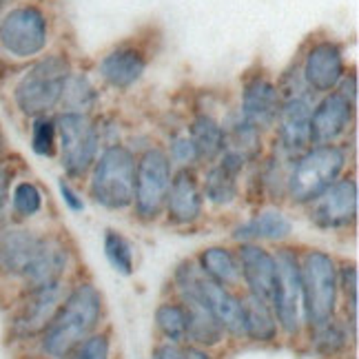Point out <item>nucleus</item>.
Listing matches in <instances>:
<instances>
[{
	"label": "nucleus",
	"instance_id": "a19ab883",
	"mask_svg": "<svg viewBox=\"0 0 359 359\" xmlns=\"http://www.w3.org/2000/svg\"><path fill=\"white\" fill-rule=\"evenodd\" d=\"M182 353H184V359H215L206 348L191 346V344H182Z\"/></svg>",
	"mask_w": 359,
	"mask_h": 359
},
{
	"label": "nucleus",
	"instance_id": "c85d7f7f",
	"mask_svg": "<svg viewBox=\"0 0 359 359\" xmlns=\"http://www.w3.org/2000/svg\"><path fill=\"white\" fill-rule=\"evenodd\" d=\"M242 315H244V339H251L257 344H271L278 339L280 326L273 315L271 304L244 293Z\"/></svg>",
	"mask_w": 359,
	"mask_h": 359
},
{
	"label": "nucleus",
	"instance_id": "72a5a7b5",
	"mask_svg": "<svg viewBox=\"0 0 359 359\" xmlns=\"http://www.w3.org/2000/svg\"><path fill=\"white\" fill-rule=\"evenodd\" d=\"M337 282H339V297H344V317L346 322L357 328V302H359V271L353 264L337 266Z\"/></svg>",
	"mask_w": 359,
	"mask_h": 359
},
{
	"label": "nucleus",
	"instance_id": "c9c22d12",
	"mask_svg": "<svg viewBox=\"0 0 359 359\" xmlns=\"http://www.w3.org/2000/svg\"><path fill=\"white\" fill-rule=\"evenodd\" d=\"M65 359H111V337L109 333H93L69 353Z\"/></svg>",
	"mask_w": 359,
	"mask_h": 359
},
{
	"label": "nucleus",
	"instance_id": "20e7f679",
	"mask_svg": "<svg viewBox=\"0 0 359 359\" xmlns=\"http://www.w3.org/2000/svg\"><path fill=\"white\" fill-rule=\"evenodd\" d=\"M137 154L129 144L102 147L87 173V198L104 211H129L135 189Z\"/></svg>",
	"mask_w": 359,
	"mask_h": 359
},
{
	"label": "nucleus",
	"instance_id": "f704fd0d",
	"mask_svg": "<svg viewBox=\"0 0 359 359\" xmlns=\"http://www.w3.org/2000/svg\"><path fill=\"white\" fill-rule=\"evenodd\" d=\"M167 151L169 160L173 162L175 169H198V154H196V147H193L189 133L180 131L169 135V144L164 147Z\"/></svg>",
	"mask_w": 359,
	"mask_h": 359
},
{
	"label": "nucleus",
	"instance_id": "473e14b6",
	"mask_svg": "<svg viewBox=\"0 0 359 359\" xmlns=\"http://www.w3.org/2000/svg\"><path fill=\"white\" fill-rule=\"evenodd\" d=\"M29 147L38 158L53 160L58 156L56 116H40L29 120Z\"/></svg>",
	"mask_w": 359,
	"mask_h": 359
},
{
	"label": "nucleus",
	"instance_id": "f257e3e1",
	"mask_svg": "<svg viewBox=\"0 0 359 359\" xmlns=\"http://www.w3.org/2000/svg\"><path fill=\"white\" fill-rule=\"evenodd\" d=\"M104 317V297L91 282H78L38 335V351L47 359H65L78 344L98 333Z\"/></svg>",
	"mask_w": 359,
	"mask_h": 359
},
{
	"label": "nucleus",
	"instance_id": "c03bdc74",
	"mask_svg": "<svg viewBox=\"0 0 359 359\" xmlns=\"http://www.w3.org/2000/svg\"><path fill=\"white\" fill-rule=\"evenodd\" d=\"M5 3H11V0H5Z\"/></svg>",
	"mask_w": 359,
	"mask_h": 359
},
{
	"label": "nucleus",
	"instance_id": "37998d69",
	"mask_svg": "<svg viewBox=\"0 0 359 359\" xmlns=\"http://www.w3.org/2000/svg\"><path fill=\"white\" fill-rule=\"evenodd\" d=\"M7 5H9V3H5V0H0V16H3V11H5Z\"/></svg>",
	"mask_w": 359,
	"mask_h": 359
},
{
	"label": "nucleus",
	"instance_id": "79ce46f5",
	"mask_svg": "<svg viewBox=\"0 0 359 359\" xmlns=\"http://www.w3.org/2000/svg\"><path fill=\"white\" fill-rule=\"evenodd\" d=\"M5 156H7V140H5L3 131H0V160H3Z\"/></svg>",
	"mask_w": 359,
	"mask_h": 359
},
{
	"label": "nucleus",
	"instance_id": "39448f33",
	"mask_svg": "<svg viewBox=\"0 0 359 359\" xmlns=\"http://www.w3.org/2000/svg\"><path fill=\"white\" fill-rule=\"evenodd\" d=\"M51 16L38 3L7 5L0 16V53L11 62H32L51 45Z\"/></svg>",
	"mask_w": 359,
	"mask_h": 359
},
{
	"label": "nucleus",
	"instance_id": "c756f323",
	"mask_svg": "<svg viewBox=\"0 0 359 359\" xmlns=\"http://www.w3.org/2000/svg\"><path fill=\"white\" fill-rule=\"evenodd\" d=\"M222 124L226 129V140H229L231 149L240 151V154L246 156L251 162H257L262 156L266 154L264 131H259L248 120H244L240 116V111L229 114V118Z\"/></svg>",
	"mask_w": 359,
	"mask_h": 359
},
{
	"label": "nucleus",
	"instance_id": "4468645a",
	"mask_svg": "<svg viewBox=\"0 0 359 359\" xmlns=\"http://www.w3.org/2000/svg\"><path fill=\"white\" fill-rule=\"evenodd\" d=\"M248 164L251 160L231 147L213 164H206L200 173L204 202L217 206V209H226V206L236 204L242 196V177Z\"/></svg>",
	"mask_w": 359,
	"mask_h": 359
},
{
	"label": "nucleus",
	"instance_id": "dca6fc26",
	"mask_svg": "<svg viewBox=\"0 0 359 359\" xmlns=\"http://www.w3.org/2000/svg\"><path fill=\"white\" fill-rule=\"evenodd\" d=\"M315 100V95H299V98L282 100L280 116L273 127L271 151L293 160L311 147V111Z\"/></svg>",
	"mask_w": 359,
	"mask_h": 359
},
{
	"label": "nucleus",
	"instance_id": "4be33fe9",
	"mask_svg": "<svg viewBox=\"0 0 359 359\" xmlns=\"http://www.w3.org/2000/svg\"><path fill=\"white\" fill-rule=\"evenodd\" d=\"M293 233V222L278 204L273 206H262L251 217L244 219L242 224L233 229L231 238L238 244L246 242H273V244H282L291 238Z\"/></svg>",
	"mask_w": 359,
	"mask_h": 359
},
{
	"label": "nucleus",
	"instance_id": "aec40b11",
	"mask_svg": "<svg viewBox=\"0 0 359 359\" xmlns=\"http://www.w3.org/2000/svg\"><path fill=\"white\" fill-rule=\"evenodd\" d=\"M149 67V53L137 43H120L98 60V76L114 91H129L140 82Z\"/></svg>",
	"mask_w": 359,
	"mask_h": 359
},
{
	"label": "nucleus",
	"instance_id": "f3484780",
	"mask_svg": "<svg viewBox=\"0 0 359 359\" xmlns=\"http://www.w3.org/2000/svg\"><path fill=\"white\" fill-rule=\"evenodd\" d=\"M357 102L339 91L324 93L311 111V144H339L355 127Z\"/></svg>",
	"mask_w": 359,
	"mask_h": 359
},
{
	"label": "nucleus",
	"instance_id": "a211bd4d",
	"mask_svg": "<svg viewBox=\"0 0 359 359\" xmlns=\"http://www.w3.org/2000/svg\"><path fill=\"white\" fill-rule=\"evenodd\" d=\"M282 93L278 82H275L264 72L248 74L242 82L240 93V116L257 127L259 131L271 133L275 127V120L280 116Z\"/></svg>",
	"mask_w": 359,
	"mask_h": 359
},
{
	"label": "nucleus",
	"instance_id": "b1692460",
	"mask_svg": "<svg viewBox=\"0 0 359 359\" xmlns=\"http://www.w3.org/2000/svg\"><path fill=\"white\" fill-rule=\"evenodd\" d=\"M177 299L182 302L184 313H187V341L191 346L200 348H217L224 341L226 333L219 326V322L211 315V311L204 304L191 295H177Z\"/></svg>",
	"mask_w": 359,
	"mask_h": 359
},
{
	"label": "nucleus",
	"instance_id": "f03ea898",
	"mask_svg": "<svg viewBox=\"0 0 359 359\" xmlns=\"http://www.w3.org/2000/svg\"><path fill=\"white\" fill-rule=\"evenodd\" d=\"M74 72L67 51H47L32 60L11 85V104L25 120L51 116L58 111L67 78Z\"/></svg>",
	"mask_w": 359,
	"mask_h": 359
},
{
	"label": "nucleus",
	"instance_id": "bb28decb",
	"mask_svg": "<svg viewBox=\"0 0 359 359\" xmlns=\"http://www.w3.org/2000/svg\"><path fill=\"white\" fill-rule=\"evenodd\" d=\"M196 262H198L200 271L206 275V278L213 280L219 286L236 291V288L242 284L238 255L229 246H222V244L206 246L204 251H200Z\"/></svg>",
	"mask_w": 359,
	"mask_h": 359
},
{
	"label": "nucleus",
	"instance_id": "6ab92c4d",
	"mask_svg": "<svg viewBox=\"0 0 359 359\" xmlns=\"http://www.w3.org/2000/svg\"><path fill=\"white\" fill-rule=\"evenodd\" d=\"M206 202L202 196L200 184V171L198 169H175L171 177L169 196L164 202L162 217L167 219V224L187 229L198 224L204 217Z\"/></svg>",
	"mask_w": 359,
	"mask_h": 359
},
{
	"label": "nucleus",
	"instance_id": "ea45409f",
	"mask_svg": "<svg viewBox=\"0 0 359 359\" xmlns=\"http://www.w3.org/2000/svg\"><path fill=\"white\" fill-rule=\"evenodd\" d=\"M154 359H184L182 353V344H173V341H160L158 346L151 353Z\"/></svg>",
	"mask_w": 359,
	"mask_h": 359
},
{
	"label": "nucleus",
	"instance_id": "cd10ccee",
	"mask_svg": "<svg viewBox=\"0 0 359 359\" xmlns=\"http://www.w3.org/2000/svg\"><path fill=\"white\" fill-rule=\"evenodd\" d=\"M100 104V91L95 87L89 74L85 72H72L67 78L65 89L60 95L58 114H82V116H93V111Z\"/></svg>",
	"mask_w": 359,
	"mask_h": 359
},
{
	"label": "nucleus",
	"instance_id": "412c9836",
	"mask_svg": "<svg viewBox=\"0 0 359 359\" xmlns=\"http://www.w3.org/2000/svg\"><path fill=\"white\" fill-rule=\"evenodd\" d=\"M240 278L246 286V293L262 302L271 304L275 286V255L266 246L257 242H246L238 246Z\"/></svg>",
	"mask_w": 359,
	"mask_h": 359
},
{
	"label": "nucleus",
	"instance_id": "58836bf2",
	"mask_svg": "<svg viewBox=\"0 0 359 359\" xmlns=\"http://www.w3.org/2000/svg\"><path fill=\"white\" fill-rule=\"evenodd\" d=\"M58 193H60V200L62 204L67 206L72 213H82L85 211V196H82V191L78 189V184L74 182V180H69V177H60L58 180Z\"/></svg>",
	"mask_w": 359,
	"mask_h": 359
},
{
	"label": "nucleus",
	"instance_id": "0eeeda50",
	"mask_svg": "<svg viewBox=\"0 0 359 359\" xmlns=\"http://www.w3.org/2000/svg\"><path fill=\"white\" fill-rule=\"evenodd\" d=\"M173 284L177 295H191L200 299L211 315L231 337H244V315H242V295L231 288H224L209 280L200 271L196 259L180 262L173 273Z\"/></svg>",
	"mask_w": 359,
	"mask_h": 359
},
{
	"label": "nucleus",
	"instance_id": "7ed1b4c3",
	"mask_svg": "<svg viewBox=\"0 0 359 359\" xmlns=\"http://www.w3.org/2000/svg\"><path fill=\"white\" fill-rule=\"evenodd\" d=\"M353 169V154L346 142L311 144L288 164L286 202L297 209L306 206Z\"/></svg>",
	"mask_w": 359,
	"mask_h": 359
},
{
	"label": "nucleus",
	"instance_id": "1a4fd4ad",
	"mask_svg": "<svg viewBox=\"0 0 359 359\" xmlns=\"http://www.w3.org/2000/svg\"><path fill=\"white\" fill-rule=\"evenodd\" d=\"M58 129V162L65 177L82 182L100 154V140L95 133L93 116L53 114Z\"/></svg>",
	"mask_w": 359,
	"mask_h": 359
},
{
	"label": "nucleus",
	"instance_id": "2eb2a0df",
	"mask_svg": "<svg viewBox=\"0 0 359 359\" xmlns=\"http://www.w3.org/2000/svg\"><path fill=\"white\" fill-rule=\"evenodd\" d=\"M47 233L29 224H9L0 231V278L22 284L40 255Z\"/></svg>",
	"mask_w": 359,
	"mask_h": 359
},
{
	"label": "nucleus",
	"instance_id": "f8f14e48",
	"mask_svg": "<svg viewBox=\"0 0 359 359\" xmlns=\"http://www.w3.org/2000/svg\"><path fill=\"white\" fill-rule=\"evenodd\" d=\"M67 291H69L67 280L22 291V299L18 302V306L9 320L11 337L18 341L38 339V335L43 333V328L49 324L53 313L62 304Z\"/></svg>",
	"mask_w": 359,
	"mask_h": 359
},
{
	"label": "nucleus",
	"instance_id": "9d476101",
	"mask_svg": "<svg viewBox=\"0 0 359 359\" xmlns=\"http://www.w3.org/2000/svg\"><path fill=\"white\" fill-rule=\"evenodd\" d=\"M275 255V286L271 309L278 320L280 333L286 337H299L304 326L302 311V280H299V253L293 246H282Z\"/></svg>",
	"mask_w": 359,
	"mask_h": 359
},
{
	"label": "nucleus",
	"instance_id": "2f4dec72",
	"mask_svg": "<svg viewBox=\"0 0 359 359\" xmlns=\"http://www.w3.org/2000/svg\"><path fill=\"white\" fill-rule=\"evenodd\" d=\"M104 257L111 264V269L122 275V278H131L135 271V255H133V244L122 236L116 229H107L102 238Z\"/></svg>",
	"mask_w": 359,
	"mask_h": 359
},
{
	"label": "nucleus",
	"instance_id": "9b49d317",
	"mask_svg": "<svg viewBox=\"0 0 359 359\" xmlns=\"http://www.w3.org/2000/svg\"><path fill=\"white\" fill-rule=\"evenodd\" d=\"M309 219L315 229L335 233L348 231L357 222L359 213V182L357 173L351 169L337 182L330 184L320 198L306 206Z\"/></svg>",
	"mask_w": 359,
	"mask_h": 359
},
{
	"label": "nucleus",
	"instance_id": "a878e982",
	"mask_svg": "<svg viewBox=\"0 0 359 359\" xmlns=\"http://www.w3.org/2000/svg\"><path fill=\"white\" fill-rule=\"evenodd\" d=\"M311 348L322 357H339L348 351L357 337V328H353L346 317H330L328 322L306 328Z\"/></svg>",
	"mask_w": 359,
	"mask_h": 359
},
{
	"label": "nucleus",
	"instance_id": "393cba45",
	"mask_svg": "<svg viewBox=\"0 0 359 359\" xmlns=\"http://www.w3.org/2000/svg\"><path fill=\"white\" fill-rule=\"evenodd\" d=\"M47 206L45 189L40 187L34 177L18 175L13 180L9 191V209L7 215L13 224H29L36 217L43 215Z\"/></svg>",
	"mask_w": 359,
	"mask_h": 359
},
{
	"label": "nucleus",
	"instance_id": "ddd939ff",
	"mask_svg": "<svg viewBox=\"0 0 359 359\" xmlns=\"http://www.w3.org/2000/svg\"><path fill=\"white\" fill-rule=\"evenodd\" d=\"M297 67H299V76L304 80V85H306L309 91L315 93L317 98L324 93L335 91L344 74L348 72L341 45L337 40H330V38L311 40L309 47L304 49Z\"/></svg>",
	"mask_w": 359,
	"mask_h": 359
},
{
	"label": "nucleus",
	"instance_id": "5701e85b",
	"mask_svg": "<svg viewBox=\"0 0 359 359\" xmlns=\"http://www.w3.org/2000/svg\"><path fill=\"white\" fill-rule=\"evenodd\" d=\"M187 133L191 137L193 147H196L200 167L213 164L229 149L224 124H222V120H217L213 114H206V111L196 114L189 122V131Z\"/></svg>",
	"mask_w": 359,
	"mask_h": 359
},
{
	"label": "nucleus",
	"instance_id": "e433bc0d",
	"mask_svg": "<svg viewBox=\"0 0 359 359\" xmlns=\"http://www.w3.org/2000/svg\"><path fill=\"white\" fill-rule=\"evenodd\" d=\"M20 173H18V164L13 162L9 156H5L0 160V231L5 229V222H7V209H9V191H11V184L13 180H16Z\"/></svg>",
	"mask_w": 359,
	"mask_h": 359
},
{
	"label": "nucleus",
	"instance_id": "6e6552de",
	"mask_svg": "<svg viewBox=\"0 0 359 359\" xmlns=\"http://www.w3.org/2000/svg\"><path fill=\"white\" fill-rule=\"evenodd\" d=\"M173 173L175 167L162 144H149L137 154L135 189L131 202L135 219L144 224H154L162 217Z\"/></svg>",
	"mask_w": 359,
	"mask_h": 359
},
{
	"label": "nucleus",
	"instance_id": "7c9ffc66",
	"mask_svg": "<svg viewBox=\"0 0 359 359\" xmlns=\"http://www.w3.org/2000/svg\"><path fill=\"white\" fill-rule=\"evenodd\" d=\"M154 322L164 341L184 344L187 341V313L180 299H164L158 304Z\"/></svg>",
	"mask_w": 359,
	"mask_h": 359
},
{
	"label": "nucleus",
	"instance_id": "423d86ee",
	"mask_svg": "<svg viewBox=\"0 0 359 359\" xmlns=\"http://www.w3.org/2000/svg\"><path fill=\"white\" fill-rule=\"evenodd\" d=\"M337 266V259L322 248H306L299 253L302 311L306 328L324 324L339 313Z\"/></svg>",
	"mask_w": 359,
	"mask_h": 359
},
{
	"label": "nucleus",
	"instance_id": "4c0bfd02",
	"mask_svg": "<svg viewBox=\"0 0 359 359\" xmlns=\"http://www.w3.org/2000/svg\"><path fill=\"white\" fill-rule=\"evenodd\" d=\"M93 124H95V133H98L100 147L122 144V127L114 116L104 114L100 118H93Z\"/></svg>",
	"mask_w": 359,
	"mask_h": 359
}]
</instances>
